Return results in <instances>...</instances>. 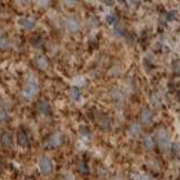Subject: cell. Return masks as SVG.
<instances>
[{"instance_id":"obj_1","label":"cell","mask_w":180,"mask_h":180,"mask_svg":"<svg viewBox=\"0 0 180 180\" xmlns=\"http://www.w3.org/2000/svg\"><path fill=\"white\" fill-rule=\"evenodd\" d=\"M155 139H157V143L159 145V148L163 153H168L169 148H171V137H169V133L165 129H159L157 132V135H155Z\"/></svg>"},{"instance_id":"obj_2","label":"cell","mask_w":180,"mask_h":180,"mask_svg":"<svg viewBox=\"0 0 180 180\" xmlns=\"http://www.w3.org/2000/svg\"><path fill=\"white\" fill-rule=\"evenodd\" d=\"M37 90H39V85H37V82L35 79H31V81H28L24 86V90H22V94L25 99H32L33 96L37 93Z\"/></svg>"},{"instance_id":"obj_3","label":"cell","mask_w":180,"mask_h":180,"mask_svg":"<svg viewBox=\"0 0 180 180\" xmlns=\"http://www.w3.org/2000/svg\"><path fill=\"white\" fill-rule=\"evenodd\" d=\"M39 169H40V172L43 175H50L53 172V161L47 157L40 158V161H39Z\"/></svg>"},{"instance_id":"obj_4","label":"cell","mask_w":180,"mask_h":180,"mask_svg":"<svg viewBox=\"0 0 180 180\" xmlns=\"http://www.w3.org/2000/svg\"><path fill=\"white\" fill-rule=\"evenodd\" d=\"M61 143H63V136L60 135V133H54V135H51L49 139H47L46 147H49V148H55V147L61 145Z\"/></svg>"},{"instance_id":"obj_5","label":"cell","mask_w":180,"mask_h":180,"mask_svg":"<svg viewBox=\"0 0 180 180\" xmlns=\"http://www.w3.org/2000/svg\"><path fill=\"white\" fill-rule=\"evenodd\" d=\"M67 29L71 33H75V32H78L79 29H81V22H79V19L78 18H75V17H69L67 19Z\"/></svg>"},{"instance_id":"obj_6","label":"cell","mask_w":180,"mask_h":180,"mask_svg":"<svg viewBox=\"0 0 180 180\" xmlns=\"http://www.w3.org/2000/svg\"><path fill=\"white\" fill-rule=\"evenodd\" d=\"M154 119V114L151 109H148V108H144L143 111H141V114H140V121H141V123H145V125H148V123H151Z\"/></svg>"},{"instance_id":"obj_7","label":"cell","mask_w":180,"mask_h":180,"mask_svg":"<svg viewBox=\"0 0 180 180\" xmlns=\"http://www.w3.org/2000/svg\"><path fill=\"white\" fill-rule=\"evenodd\" d=\"M37 111L42 114V115H50L51 114V107H50V104L47 101H39L37 103Z\"/></svg>"},{"instance_id":"obj_8","label":"cell","mask_w":180,"mask_h":180,"mask_svg":"<svg viewBox=\"0 0 180 180\" xmlns=\"http://www.w3.org/2000/svg\"><path fill=\"white\" fill-rule=\"evenodd\" d=\"M19 25H21V28L25 29V31H32V29L36 27L35 21L31 19V18H21V19H19Z\"/></svg>"},{"instance_id":"obj_9","label":"cell","mask_w":180,"mask_h":180,"mask_svg":"<svg viewBox=\"0 0 180 180\" xmlns=\"http://www.w3.org/2000/svg\"><path fill=\"white\" fill-rule=\"evenodd\" d=\"M17 141H18V144H19V145H22V147H28V144H29L28 135L24 130H19L17 133Z\"/></svg>"},{"instance_id":"obj_10","label":"cell","mask_w":180,"mask_h":180,"mask_svg":"<svg viewBox=\"0 0 180 180\" xmlns=\"http://www.w3.org/2000/svg\"><path fill=\"white\" fill-rule=\"evenodd\" d=\"M35 64L37 68H40V69H46V68L49 67V60L46 58L45 55H37L35 58Z\"/></svg>"},{"instance_id":"obj_11","label":"cell","mask_w":180,"mask_h":180,"mask_svg":"<svg viewBox=\"0 0 180 180\" xmlns=\"http://www.w3.org/2000/svg\"><path fill=\"white\" fill-rule=\"evenodd\" d=\"M99 126L101 127V129H104V130H108L109 129V126H111V121H109V118L108 117H101L99 119Z\"/></svg>"},{"instance_id":"obj_12","label":"cell","mask_w":180,"mask_h":180,"mask_svg":"<svg viewBox=\"0 0 180 180\" xmlns=\"http://www.w3.org/2000/svg\"><path fill=\"white\" fill-rule=\"evenodd\" d=\"M141 144H143V147L145 150H153L154 148V140L153 137H150V136H145L143 139V141H141Z\"/></svg>"},{"instance_id":"obj_13","label":"cell","mask_w":180,"mask_h":180,"mask_svg":"<svg viewBox=\"0 0 180 180\" xmlns=\"http://www.w3.org/2000/svg\"><path fill=\"white\" fill-rule=\"evenodd\" d=\"M1 144L4 145V147H11V144H13V137L10 133H4V135L1 136Z\"/></svg>"},{"instance_id":"obj_14","label":"cell","mask_w":180,"mask_h":180,"mask_svg":"<svg viewBox=\"0 0 180 180\" xmlns=\"http://www.w3.org/2000/svg\"><path fill=\"white\" fill-rule=\"evenodd\" d=\"M69 97L73 101H78V100L81 99V90L78 89V87H71V90H69Z\"/></svg>"},{"instance_id":"obj_15","label":"cell","mask_w":180,"mask_h":180,"mask_svg":"<svg viewBox=\"0 0 180 180\" xmlns=\"http://www.w3.org/2000/svg\"><path fill=\"white\" fill-rule=\"evenodd\" d=\"M140 132H141V127H140V125H137V123H133V125L129 126V133H130L132 136H139Z\"/></svg>"},{"instance_id":"obj_16","label":"cell","mask_w":180,"mask_h":180,"mask_svg":"<svg viewBox=\"0 0 180 180\" xmlns=\"http://www.w3.org/2000/svg\"><path fill=\"white\" fill-rule=\"evenodd\" d=\"M10 47V42L7 37H4V36H1L0 37V50H7Z\"/></svg>"},{"instance_id":"obj_17","label":"cell","mask_w":180,"mask_h":180,"mask_svg":"<svg viewBox=\"0 0 180 180\" xmlns=\"http://www.w3.org/2000/svg\"><path fill=\"white\" fill-rule=\"evenodd\" d=\"M114 33L117 36H123L125 35V28L122 27V25H117V27L114 28Z\"/></svg>"},{"instance_id":"obj_18","label":"cell","mask_w":180,"mask_h":180,"mask_svg":"<svg viewBox=\"0 0 180 180\" xmlns=\"http://www.w3.org/2000/svg\"><path fill=\"white\" fill-rule=\"evenodd\" d=\"M79 171H81V173H83V175H87L89 169H87V165H86L85 162H81V163H79Z\"/></svg>"},{"instance_id":"obj_19","label":"cell","mask_w":180,"mask_h":180,"mask_svg":"<svg viewBox=\"0 0 180 180\" xmlns=\"http://www.w3.org/2000/svg\"><path fill=\"white\" fill-rule=\"evenodd\" d=\"M105 19H107L108 24H115V22H117V17H115L114 14H108Z\"/></svg>"},{"instance_id":"obj_20","label":"cell","mask_w":180,"mask_h":180,"mask_svg":"<svg viewBox=\"0 0 180 180\" xmlns=\"http://www.w3.org/2000/svg\"><path fill=\"white\" fill-rule=\"evenodd\" d=\"M175 17H176L175 13H168L166 14V19H168V21H172V19H175Z\"/></svg>"},{"instance_id":"obj_21","label":"cell","mask_w":180,"mask_h":180,"mask_svg":"<svg viewBox=\"0 0 180 180\" xmlns=\"http://www.w3.org/2000/svg\"><path fill=\"white\" fill-rule=\"evenodd\" d=\"M37 1V4H40V6H47L50 3V0H36Z\"/></svg>"},{"instance_id":"obj_22","label":"cell","mask_w":180,"mask_h":180,"mask_svg":"<svg viewBox=\"0 0 180 180\" xmlns=\"http://www.w3.org/2000/svg\"><path fill=\"white\" fill-rule=\"evenodd\" d=\"M173 69H176V72H177V73L180 72V64H179V61L173 63Z\"/></svg>"},{"instance_id":"obj_23","label":"cell","mask_w":180,"mask_h":180,"mask_svg":"<svg viewBox=\"0 0 180 180\" xmlns=\"http://www.w3.org/2000/svg\"><path fill=\"white\" fill-rule=\"evenodd\" d=\"M64 3H65L67 6H75L76 0H64Z\"/></svg>"},{"instance_id":"obj_24","label":"cell","mask_w":180,"mask_h":180,"mask_svg":"<svg viewBox=\"0 0 180 180\" xmlns=\"http://www.w3.org/2000/svg\"><path fill=\"white\" fill-rule=\"evenodd\" d=\"M129 3H130L133 7H136V6H139V3H140V0H129Z\"/></svg>"},{"instance_id":"obj_25","label":"cell","mask_w":180,"mask_h":180,"mask_svg":"<svg viewBox=\"0 0 180 180\" xmlns=\"http://www.w3.org/2000/svg\"><path fill=\"white\" fill-rule=\"evenodd\" d=\"M139 180H153V179H151L150 176H147V175H141L139 177Z\"/></svg>"},{"instance_id":"obj_26","label":"cell","mask_w":180,"mask_h":180,"mask_svg":"<svg viewBox=\"0 0 180 180\" xmlns=\"http://www.w3.org/2000/svg\"><path fill=\"white\" fill-rule=\"evenodd\" d=\"M104 3L107 6H114L115 4V0H104Z\"/></svg>"},{"instance_id":"obj_27","label":"cell","mask_w":180,"mask_h":180,"mask_svg":"<svg viewBox=\"0 0 180 180\" xmlns=\"http://www.w3.org/2000/svg\"><path fill=\"white\" fill-rule=\"evenodd\" d=\"M82 133H83V136H87V137H89V136H90V132H89V129H85V127L82 129Z\"/></svg>"},{"instance_id":"obj_28","label":"cell","mask_w":180,"mask_h":180,"mask_svg":"<svg viewBox=\"0 0 180 180\" xmlns=\"http://www.w3.org/2000/svg\"><path fill=\"white\" fill-rule=\"evenodd\" d=\"M89 24L90 25H97V19H96V18H90Z\"/></svg>"},{"instance_id":"obj_29","label":"cell","mask_w":180,"mask_h":180,"mask_svg":"<svg viewBox=\"0 0 180 180\" xmlns=\"http://www.w3.org/2000/svg\"><path fill=\"white\" fill-rule=\"evenodd\" d=\"M64 180H73V179H72L71 176H67V177H65V179H64Z\"/></svg>"},{"instance_id":"obj_30","label":"cell","mask_w":180,"mask_h":180,"mask_svg":"<svg viewBox=\"0 0 180 180\" xmlns=\"http://www.w3.org/2000/svg\"><path fill=\"white\" fill-rule=\"evenodd\" d=\"M25 180H35L33 177H28V179H25Z\"/></svg>"},{"instance_id":"obj_31","label":"cell","mask_w":180,"mask_h":180,"mask_svg":"<svg viewBox=\"0 0 180 180\" xmlns=\"http://www.w3.org/2000/svg\"><path fill=\"white\" fill-rule=\"evenodd\" d=\"M1 169H3V165H1V163H0V172H1Z\"/></svg>"},{"instance_id":"obj_32","label":"cell","mask_w":180,"mask_h":180,"mask_svg":"<svg viewBox=\"0 0 180 180\" xmlns=\"http://www.w3.org/2000/svg\"><path fill=\"white\" fill-rule=\"evenodd\" d=\"M179 97H180V94H179Z\"/></svg>"}]
</instances>
